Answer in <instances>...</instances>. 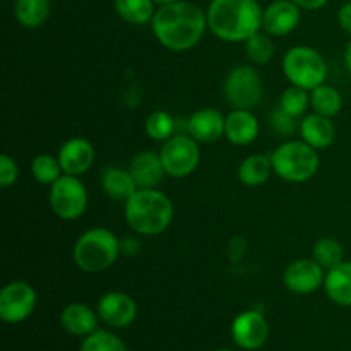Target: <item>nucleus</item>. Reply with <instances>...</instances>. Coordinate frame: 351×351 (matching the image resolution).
I'll list each match as a JSON object with an SVG mask.
<instances>
[{
	"label": "nucleus",
	"instance_id": "3",
	"mask_svg": "<svg viewBox=\"0 0 351 351\" xmlns=\"http://www.w3.org/2000/svg\"><path fill=\"white\" fill-rule=\"evenodd\" d=\"M125 219L141 235H160L173 219V204L163 192L139 189L125 202Z\"/></svg>",
	"mask_w": 351,
	"mask_h": 351
},
{
	"label": "nucleus",
	"instance_id": "10",
	"mask_svg": "<svg viewBox=\"0 0 351 351\" xmlns=\"http://www.w3.org/2000/svg\"><path fill=\"white\" fill-rule=\"evenodd\" d=\"M36 307V291L24 281H12L0 291V319L7 324L23 322Z\"/></svg>",
	"mask_w": 351,
	"mask_h": 351
},
{
	"label": "nucleus",
	"instance_id": "29",
	"mask_svg": "<svg viewBox=\"0 0 351 351\" xmlns=\"http://www.w3.org/2000/svg\"><path fill=\"white\" fill-rule=\"evenodd\" d=\"M175 119L168 112H153L146 119V134L154 141H168L173 137Z\"/></svg>",
	"mask_w": 351,
	"mask_h": 351
},
{
	"label": "nucleus",
	"instance_id": "5",
	"mask_svg": "<svg viewBox=\"0 0 351 351\" xmlns=\"http://www.w3.org/2000/svg\"><path fill=\"white\" fill-rule=\"evenodd\" d=\"M271 161L274 171L288 182H307L319 170L317 149L308 146L305 141H290L281 144L271 154Z\"/></svg>",
	"mask_w": 351,
	"mask_h": 351
},
{
	"label": "nucleus",
	"instance_id": "19",
	"mask_svg": "<svg viewBox=\"0 0 351 351\" xmlns=\"http://www.w3.org/2000/svg\"><path fill=\"white\" fill-rule=\"evenodd\" d=\"M99 315L95 314L91 307L84 304H71L62 311L60 324L69 335L72 336H89L96 331Z\"/></svg>",
	"mask_w": 351,
	"mask_h": 351
},
{
	"label": "nucleus",
	"instance_id": "24",
	"mask_svg": "<svg viewBox=\"0 0 351 351\" xmlns=\"http://www.w3.org/2000/svg\"><path fill=\"white\" fill-rule=\"evenodd\" d=\"M17 21L24 27H40L50 16V0H16Z\"/></svg>",
	"mask_w": 351,
	"mask_h": 351
},
{
	"label": "nucleus",
	"instance_id": "16",
	"mask_svg": "<svg viewBox=\"0 0 351 351\" xmlns=\"http://www.w3.org/2000/svg\"><path fill=\"white\" fill-rule=\"evenodd\" d=\"M226 119L215 108H202L192 113L187 129L192 139L197 143H215L225 136Z\"/></svg>",
	"mask_w": 351,
	"mask_h": 351
},
{
	"label": "nucleus",
	"instance_id": "37",
	"mask_svg": "<svg viewBox=\"0 0 351 351\" xmlns=\"http://www.w3.org/2000/svg\"><path fill=\"white\" fill-rule=\"evenodd\" d=\"M345 60H346V67H348V71L351 72V43L348 45V48H346Z\"/></svg>",
	"mask_w": 351,
	"mask_h": 351
},
{
	"label": "nucleus",
	"instance_id": "6",
	"mask_svg": "<svg viewBox=\"0 0 351 351\" xmlns=\"http://www.w3.org/2000/svg\"><path fill=\"white\" fill-rule=\"evenodd\" d=\"M283 72L291 84L312 91L324 84L328 65L322 55L314 48L295 47L285 55Z\"/></svg>",
	"mask_w": 351,
	"mask_h": 351
},
{
	"label": "nucleus",
	"instance_id": "31",
	"mask_svg": "<svg viewBox=\"0 0 351 351\" xmlns=\"http://www.w3.org/2000/svg\"><path fill=\"white\" fill-rule=\"evenodd\" d=\"M31 171H33V177L36 178V182L40 184H53L55 180L62 177L60 171V161L58 158L50 156V154H40L33 160V165H31Z\"/></svg>",
	"mask_w": 351,
	"mask_h": 351
},
{
	"label": "nucleus",
	"instance_id": "7",
	"mask_svg": "<svg viewBox=\"0 0 351 351\" xmlns=\"http://www.w3.org/2000/svg\"><path fill=\"white\" fill-rule=\"evenodd\" d=\"M51 211L62 219H77L84 215L88 206V192L75 175H62L50 187Z\"/></svg>",
	"mask_w": 351,
	"mask_h": 351
},
{
	"label": "nucleus",
	"instance_id": "30",
	"mask_svg": "<svg viewBox=\"0 0 351 351\" xmlns=\"http://www.w3.org/2000/svg\"><path fill=\"white\" fill-rule=\"evenodd\" d=\"M81 351H129L125 343L115 336L113 332L108 331H98L91 332L86 336L84 341L81 345Z\"/></svg>",
	"mask_w": 351,
	"mask_h": 351
},
{
	"label": "nucleus",
	"instance_id": "11",
	"mask_svg": "<svg viewBox=\"0 0 351 351\" xmlns=\"http://www.w3.org/2000/svg\"><path fill=\"white\" fill-rule=\"evenodd\" d=\"M232 338L242 350H259L269 338V326L261 312H242L232 324Z\"/></svg>",
	"mask_w": 351,
	"mask_h": 351
},
{
	"label": "nucleus",
	"instance_id": "4",
	"mask_svg": "<svg viewBox=\"0 0 351 351\" xmlns=\"http://www.w3.org/2000/svg\"><path fill=\"white\" fill-rule=\"evenodd\" d=\"M122 250L119 239L106 228H91L74 245V261L84 273H101L113 266Z\"/></svg>",
	"mask_w": 351,
	"mask_h": 351
},
{
	"label": "nucleus",
	"instance_id": "34",
	"mask_svg": "<svg viewBox=\"0 0 351 351\" xmlns=\"http://www.w3.org/2000/svg\"><path fill=\"white\" fill-rule=\"evenodd\" d=\"M17 177H19V170H17L16 161L7 154H2L0 156V185L3 189L10 187L17 180Z\"/></svg>",
	"mask_w": 351,
	"mask_h": 351
},
{
	"label": "nucleus",
	"instance_id": "28",
	"mask_svg": "<svg viewBox=\"0 0 351 351\" xmlns=\"http://www.w3.org/2000/svg\"><path fill=\"white\" fill-rule=\"evenodd\" d=\"M245 51L254 64L264 65L273 58L274 55V43L269 38V34H264L257 31L256 34L245 41Z\"/></svg>",
	"mask_w": 351,
	"mask_h": 351
},
{
	"label": "nucleus",
	"instance_id": "23",
	"mask_svg": "<svg viewBox=\"0 0 351 351\" xmlns=\"http://www.w3.org/2000/svg\"><path fill=\"white\" fill-rule=\"evenodd\" d=\"M273 161L264 154H252L245 158L239 168V178L247 187H257L269 178Z\"/></svg>",
	"mask_w": 351,
	"mask_h": 351
},
{
	"label": "nucleus",
	"instance_id": "14",
	"mask_svg": "<svg viewBox=\"0 0 351 351\" xmlns=\"http://www.w3.org/2000/svg\"><path fill=\"white\" fill-rule=\"evenodd\" d=\"M300 23V7L293 0H276L263 12V27L271 36H285Z\"/></svg>",
	"mask_w": 351,
	"mask_h": 351
},
{
	"label": "nucleus",
	"instance_id": "22",
	"mask_svg": "<svg viewBox=\"0 0 351 351\" xmlns=\"http://www.w3.org/2000/svg\"><path fill=\"white\" fill-rule=\"evenodd\" d=\"M324 288L335 304L351 307V263H341L329 269L326 274Z\"/></svg>",
	"mask_w": 351,
	"mask_h": 351
},
{
	"label": "nucleus",
	"instance_id": "36",
	"mask_svg": "<svg viewBox=\"0 0 351 351\" xmlns=\"http://www.w3.org/2000/svg\"><path fill=\"white\" fill-rule=\"evenodd\" d=\"M300 9L305 10H315V9H321L328 3V0H293Z\"/></svg>",
	"mask_w": 351,
	"mask_h": 351
},
{
	"label": "nucleus",
	"instance_id": "25",
	"mask_svg": "<svg viewBox=\"0 0 351 351\" xmlns=\"http://www.w3.org/2000/svg\"><path fill=\"white\" fill-rule=\"evenodd\" d=\"M115 9L130 24H146L154 17V0H115Z\"/></svg>",
	"mask_w": 351,
	"mask_h": 351
},
{
	"label": "nucleus",
	"instance_id": "8",
	"mask_svg": "<svg viewBox=\"0 0 351 351\" xmlns=\"http://www.w3.org/2000/svg\"><path fill=\"white\" fill-rule=\"evenodd\" d=\"M226 101L235 108L250 110L263 99V81L256 69L239 65L228 74L225 82Z\"/></svg>",
	"mask_w": 351,
	"mask_h": 351
},
{
	"label": "nucleus",
	"instance_id": "13",
	"mask_svg": "<svg viewBox=\"0 0 351 351\" xmlns=\"http://www.w3.org/2000/svg\"><path fill=\"white\" fill-rule=\"evenodd\" d=\"M98 315L110 328H127L137 317V305L129 295L110 291L98 302Z\"/></svg>",
	"mask_w": 351,
	"mask_h": 351
},
{
	"label": "nucleus",
	"instance_id": "1",
	"mask_svg": "<svg viewBox=\"0 0 351 351\" xmlns=\"http://www.w3.org/2000/svg\"><path fill=\"white\" fill-rule=\"evenodd\" d=\"M151 24L154 36L165 48L185 51L201 41L208 26V14L195 3L177 0L161 5Z\"/></svg>",
	"mask_w": 351,
	"mask_h": 351
},
{
	"label": "nucleus",
	"instance_id": "35",
	"mask_svg": "<svg viewBox=\"0 0 351 351\" xmlns=\"http://www.w3.org/2000/svg\"><path fill=\"white\" fill-rule=\"evenodd\" d=\"M338 21L339 24H341L343 29H345L348 34H351V2L345 3V5L339 9Z\"/></svg>",
	"mask_w": 351,
	"mask_h": 351
},
{
	"label": "nucleus",
	"instance_id": "26",
	"mask_svg": "<svg viewBox=\"0 0 351 351\" xmlns=\"http://www.w3.org/2000/svg\"><path fill=\"white\" fill-rule=\"evenodd\" d=\"M311 103L312 106H314L315 113L329 117V119L338 115L343 108V98L341 95H339L338 89L331 88V86H324V84L312 89Z\"/></svg>",
	"mask_w": 351,
	"mask_h": 351
},
{
	"label": "nucleus",
	"instance_id": "39",
	"mask_svg": "<svg viewBox=\"0 0 351 351\" xmlns=\"http://www.w3.org/2000/svg\"><path fill=\"white\" fill-rule=\"evenodd\" d=\"M215 351H233V350H215Z\"/></svg>",
	"mask_w": 351,
	"mask_h": 351
},
{
	"label": "nucleus",
	"instance_id": "38",
	"mask_svg": "<svg viewBox=\"0 0 351 351\" xmlns=\"http://www.w3.org/2000/svg\"><path fill=\"white\" fill-rule=\"evenodd\" d=\"M177 0H154V3H160V5H167V3H173Z\"/></svg>",
	"mask_w": 351,
	"mask_h": 351
},
{
	"label": "nucleus",
	"instance_id": "2",
	"mask_svg": "<svg viewBox=\"0 0 351 351\" xmlns=\"http://www.w3.org/2000/svg\"><path fill=\"white\" fill-rule=\"evenodd\" d=\"M208 26L219 40L247 41L263 26V10L257 0H213Z\"/></svg>",
	"mask_w": 351,
	"mask_h": 351
},
{
	"label": "nucleus",
	"instance_id": "17",
	"mask_svg": "<svg viewBox=\"0 0 351 351\" xmlns=\"http://www.w3.org/2000/svg\"><path fill=\"white\" fill-rule=\"evenodd\" d=\"M129 171L139 189H154L167 173L160 154L151 153V151H144L134 156Z\"/></svg>",
	"mask_w": 351,
	"mask_h": 351
},
{
	"label": "nucleus",
	"instance_id": "32",
	"mask_svg": "<svg viewBox=\"0 0 351 351\" xmlns=\"http://www.w3.org/2000/svg\"><path fill=\"white\" fill-rule=\"evenodd\" d=\"M308 103H311V98L307 95V89H302L298 86H293V88L287 89V91L281 95L280 99V108L283 112H287L288 115L291 117H300L302 113H305Z\"/></svg>",
	"mask_w": 351,
	"mask_h": 351
},
{
	"label": "nucleus",
	"instance_id": "18",
	"mask_svg": "<svg viewBox=\"0 0 351 351\" xmlns=\"http://www.w3.org/2000/svg\"><path fill=\"white\" fill-rule=\"evenodd\" d=\"M257 134H259V122L250 113V110L237 108L226 117L225 136L230 143L237 146H247L256 141Z\"/></svg>",
	"mask_w": 351,
	"mask_h": 351
},
{
	"label": "nucleus",
	"instance_id": "15",
	"mask_svg": "<svg viewBox=\"0 0 351 351\" xmlns=\"http://www.w3.org/2000/svg\"><path fill=\"white\" fill-rule=\"evenodd\" d=\"M58 161H60L64 173L77 177L91 168L93 161H95V147L88 139L74 137L60 147Z\"/></svg>",
	"mask_w": 351,
	"mask_h": 351
},
{
	"label": "nucleus",
	"instance_id": "9",
	"mask_svg": "<svg viewBox=\"0 0 351 351\" xmlns=\"http://www.w3.org/2000/svg\"><path fill=\"white\" fill-rule=\"evenodd\" d=\"M167 175L175 178L189 177L197 168L201 160L197 141L191 136H173L165 143L160 151Z\"/></svg>",
	"mask_w": 351,
	"mask_h": 351
},
{
	"label": "nucleus",
	"instance_id": "12",
	"mask_svg": "<svg viewBox=\"0 0 351 351\" xmlns=\"http://www.w3.org/2000/svg\"><path fill=\"white\" fill-rule=\"evenodd\" d=\"M324 267L315 259H300L285 269L283 283L297 295H308L324 285Z\"/></svg>",
	"mask_w": 351,
	"mask_h": 351
},
{
	"label": "nucleus",
	"instance_id": "33",
	"mask_svg": "<svg viewBox=\"0 0 351 351\" xmlns=\"http://www.w3.org/2000/svg\"><path fill=\"white\" fill-rule=\"evenodd\" d=\"M269 125L271 129L276 130L280 136H291L297 129V123H295V117L288 115L287 112H283L281 108L274 110L269 117Z\"/></svg>",
	"mask_w": 351,
	"mask_h": 351
},
{
	"label": "nucleus",
	"instance_id": "27",
	"mask_svg": "<svg viewBox=\"0 0 351 351\" xmlns=\"http://www.w3.org/2000/svg\"><path fill=\"white\" fill-rule=\"evenodd\" d=\"M314 259L321 264L324 269H332L335 266L343 263V247L336 239H321L314 245Z\"/></svg>",
	"mask_w": 351,
	"mask_h": 351
},
{
	"label": "nucleus",
	"instance_id": "20",
	"mask_svg": "<svg viewBox=\"0 0 351 351\" xmlns=\"http://www.w3.org/2000/svg\"><path fill=\"white\" fill-rule=\"evenodd\" d=\"M101 187L108 197L119 202H127L139 191L130 171L117 167H110L103 170Z\"/></svg>",
	"mask_w": 351,
	"mask_h": 351
},
{
	"label": "nucleus",
	"instance_id": "21",
	"mask_svg": "<svg viewBox=\"0 0 351 351\" xmlns=\"http://www.w3.org/2000/svg\"><path fill=\"white\" fill-rule=\"evenodd\" d=\"M300 130L305 143H307L308 146L315 147V149L329 147L336 136V129L335 125H332L331 120H329V117L319 115V113L308 115L307 119L302 122Z\"/></svg>",
	"mask_w": 351,
	"mask_h": 351
}]
</instances>
